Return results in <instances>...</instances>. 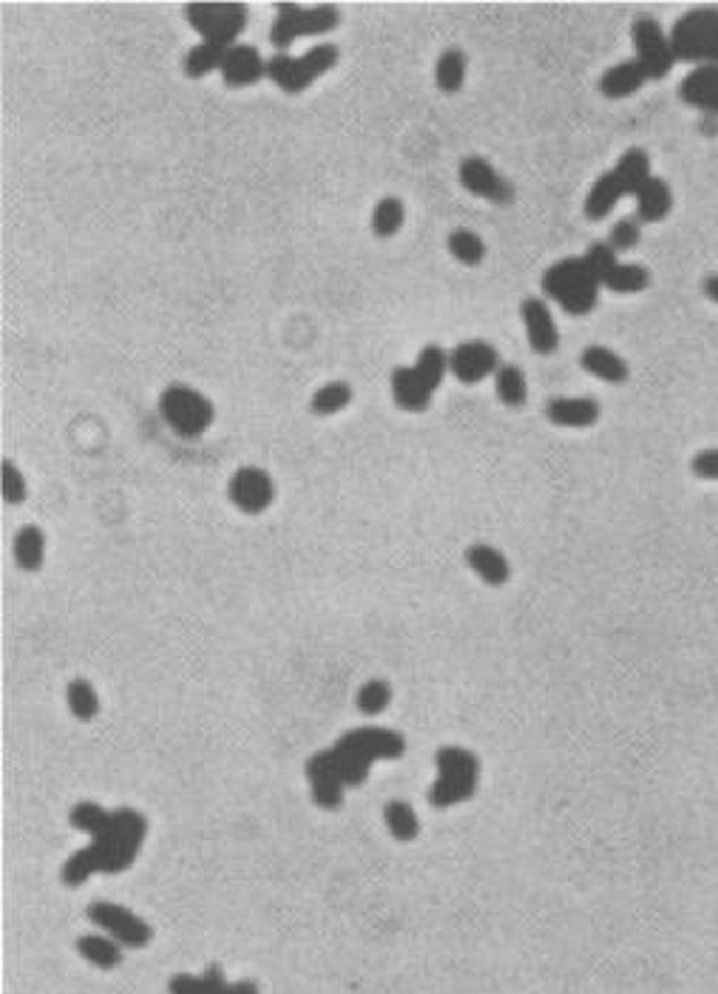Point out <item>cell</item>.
<instances>
[{
    "mask_svg": "<svg viewBox=\"0 0 718 994\" xmlns=\"http://www.w3.org/2000/svg\"><path fill=\"white\" fill-rule=\"evenodd\" d=\"M71 827L89 833L91 844L63 864L60 878L66 886H82L97 872L116 875L128 870L143 850L148 836V818L139 809H105L97 802H80L71 807Z\"/></svg>",
    "mask_w": 718,
    "mask_h": 994,
    "instance_id": "obj_1",
    "label": "cell"
},
{
    "mask_svg": "<svg viewBox=\"0 0 718 994\" xmlns=\"http://www.w3.org/2000/svg\"><path fill=\"white\" fill-rule=\"evenodd\" d=\"M404 736L390 730V727L367 725L344 734L336 748H329V759L336 764L341 782L347 788H358L370 775V768L375 761L397 759V756H404Z\"/></svg>",
    "mask_w": 718,
    "mask_h": 994,
    "instance_id": "obj_2",
    "label": "cell"
},
{
    "mask_svg": "<svg viewBox=\"0 0 718 994\" xmlns=\"http://www.w3.org/2000/svg\"><path fill=\"white\" fill-rule=\"evenodd\" d=\"M542 290L571 316H588L599 302L603 284L596 281L585 256H568L542 273Z\"/></svg>",
    "mask_w": 718,
    "mask_h": 994,
    "instance_id": "obj_3",
    "label": "cell"
},
{
    "mask_svg": "<svg viewBox=\"0 0 718 994\" xmlns=\"http://www.w3.org/2000/svg\"><path fill=\"white\" fill-rule=\"evenodd\" d=\"M650 177V157L648 152L642 148H628V152L619 157V163L610 168L608 174L596 179L594 186H591L588 197L582 202L585 208V216L588 220H605L610 211L616 208V202L628 193L637 197V191L642 188L644 179Z\"/></svg>",
    "mask_w": 718,
    "mask_h": 994,
    "instance_id": "obj_4",
    "label": "cell"
},
{
    "mask_svg": "<svg viewBox=\"0 0 718 994\" xmlns=\"http://www.w3.org/2000/svg\"><path fill=\"white\" fill-rule=\"evenodd\" d=\"M676 63L713 66L718 63V7L684 12L667 32Z\"/></svg>",
    "mask_w": 718,
    "mask_h": 994,
    "instance_id": "obj_5",
    "label": "cell"
},
{
    "mask_svg": "<svg viewBox=\"0 0 718 994\" xmlns=\"http://www.w3.org/2000/svg\"><path fill=\"white\" fill-rule=\"evenodd\" d=\"M341 23V9L333 3H315V7H302V3H279L276 7V21L270 26V43L279 48V55H288L299 37H318L327 35Z\"/></svg>",
    "mask_w": 718,
    "mask_h": 994,
    "instance_id": "obj_6",
    "label": "cell"
},
{
    "mask_svg": "<svg viewBox=\"0 0 718 994\" xmlns=\"http://www.w3.org/2000/svg\"><path fill=\"white\" fill-rule=\"evenodd\" d=\"M438 779L429 790V802L435 807H455V804L472 798L480 782V761L472 750L449 745L440 748L438 756Z\"/></svg>",
    "mask_w": 718,
    "mask_h": 994,
    "instance_id": "obj_7",
    "label": "cell"
},
{
    "mask_svg": "<svg viewBox=\"0 0 718 994\" xmlns=\"http://www.w3.org/2000/svg\"><path fill=\"white\" fill-rule=\"evenodd\" d=\"M159 412L162 421L171 426L179 438L193 440L211 429L216 418V406L207 395L188 384H168L159 395Z\"/></svg>",
    "mask_w": 718,
    "mask_h": 994,
    "instance_id": "obj_8",
    "label": "cell"
},
{
    "mask_svg": "<svg viewBox=\"0 0 718 994\" xmlns=\"http://www.w3.org/2000/svg\"><path fill=\"white\" fill-rule=\"evenodd\" d=\"M338 48L333 43H318L302 57L273 55L267 60V80H273L284 94H302L318 77L336 69Z\"/></svg>",
    "mask_w": 718,
    "mask_h": 994,
    "instance_id": "obj_9",
    "label": "cell"
},
{
    "mask_svg": "<svg viewBox=\"0 0 718 994\" xmlns=\"http://www.w3.org/2000/svg\"><path fill=\"white\" fill-rule=\"evenodd\" d=\"M186 21L202 41L233 46L247 29V7L239 0H197L186 7Z\"/></svg>",
    "mask_w": 718,
    "mask_h": 994,
    "instance_id": "obj_10",
    "label": "cell"
},
{
    "mask_svg": "<svg viewBox=\"0 0 718 994\" xmlns=\"http://www.w3.org/2000/svg\"><path fill=\"white\" fill-rule=\"evenodd\" d=\"M89 920L100 932L114 938L123 949H143L154 938L152 924H145L137 913H131L128 906L111 904V901H94L89 906Z\"/></svg>",
    "mask_w": 718,
    "mask_h": 994,
    "instance_id": "obj_11",
    "label": "cell"
},
{
    "mask_svg": "<svg viewBox=\"0 0 718 994\" xmlns=\"http://www.w3.org/2000/svg\"><path fill=\"white\" fill-rule=\"evenodd\" d=\"M630 41H633V48H637L633 60L642 66L648 80H662V77L671 75L676 57H673L671 37L659 26V21H653V18H637L633 26H630Z\"/></svg>",
    "mask_w": 718,
    "mask_h": 994,
    "instance_id": "obj_12",
    "label": "cell"
},
{
    "mask_svg": "<svg viewBox=\"0 0 718 994\" xmlns=\"http://www.w3.org/2000/svg\"><path fill=\"white\" fill-rule=\"evenodd\" d=\"M227 498L245 515H261L276 501V483L265 469L242 467L227 483Z\"/></svg>",
    "mask_w": 718,
    "mask_h": 994,
    "instance_id": "obj_13",
    "label": "cell"
},
{
    "mask_svg": "<svg viewBox=\"0 0 718 994\" xmlns=\"http://www.w3.org/2000/svg\"><path fill=\"white\" fill-rule=\"evenodd\" d=\"M458 177L460 186L469 193H474V197L489 199L494 205H508V202H514L512 182L483 157H465L463 163H460Z\"/></svg>",
    "mask_w": 718,
    "mask_h": 994,
    "instance_id": "obj_14",
    "label": "cell"
},
{
    "mask_svg": "<svg viewBox=\"0 0 718 994\" xmlns=\"http://www.w3.org/2000/svg\"><path fill=\"white\" fill-rule=\"evenodd\" d=\"M500 370V353L489 342H460L449 353V372L458 378L460 384H480L483 378L494 376Z\"/></svg>",
    "mask_w": 718,
    "mask_h": 994,
    "instance_id": "obj_15",
    "label": "cell"
},
{
    "mask_svg": "<svg viewBox=\"0 0 718 994\" xmlns=\"http://www.w3.org/2000/svg\"><path fill=\"white\" fill-rule=\"evenodd\" d=\"M520 316L523 324H526L531 350L537 356H551L560 347V330H557V322L551 316L548 304L542 299H537V295H528L520 304Z\"/></svg>",
    "mask_w": 718,
    "mask_h": 994,
    "instance_id": "obj_16",
    "label": "cell"
},
{
    "mask_svg": "<svg viewBox=\"0 0 718 994\" xmlns=\"http://www.w3.org/2000/svg\"><path fill=\"white\" fill-rule=\"evenodd\" d=\"M220 75L231 89H247V86H256L259 80H265L267 60L261 57V52L256 46L233 43V46L227 48L225 60H222Z\"/></svg>",
    "mask_w": 718,
    "mask_h": 994,
    "instance_id": "obj_17",
    "label": "cell"
},
{
    "mask_svg": "<svg viewBox=\"0 0 718 994\" xmlns=\"http://www.w3.org/2000/svg\"><path fill=\"white\" fill-rule=\"evenodd\" d=\"M168 992L171 994H259V983L256 981H239L227 983L225 974H222L220 963H211L205 969V974H173L171 983H168Z\"/></svg>",
    "mask_w": 718,
    "mask_h": 994,
    "instance_id": "obj_18",
    "label": "cell"
},
{
    "mask_svg": "<svg viewBox=\"0 0 718 994\" xmlns=\"http://www.w3.org/2000/svg\"><path fill=\"white\" fill-rule=\"evenodd\" d=\"M307 779L310 790H313V802L318 804V807L324 809L341 807L347 784L341 782L336 764L329 759V750H322V753H315L313 759L307 761Z\"/></svg>",
    "mask_w": 718,
    "mask_h": 994,
    "instance_id": "obj_19",
    "label": "cell"
},
{
    "mask_svg": "<svg viewBox=\"0 0 718 994\" xmlns=\"http://www.w3.org/2000/svg\"><path fill=\"white\" fill-rule=\"evenodd\" d=\"M438 387H431L415 367H395L392 370V398L395 404L406 412H424L429 410L431 398Z\"/></svg>",
    "mask_w": 718,
    "mask_h": 994,
    "instance_id": "obj_20",
    "label": "cell"
},
{
    "mask_svg": "<svg viewBox=\"0 0 718 994\" xmlns=\"http://www.w3.org/2000/svg\"><path fill=\"white\" fill-rule=\"evenodd\" d=\"M546 418L568 429H588L599 421V401L591 395L551 398L546 404Z\"/></svg>",
    "mask_w": 718,
    "mask_h": 994,
    "instance_id": "obj_21",
    "label": "cell"
},
{
    "mask_svg": "<svg viewBox=\"0 0 718 994\" xmlns=\"http://www.w3.org/2000/svg\"><path fill=\"white\" fill-rule=\"evenodd\" d=\"M678 97L693 109L718 114V63L687 71V77L678 82Z\"/></svg>",
    "mask_w": 718,
    "mask_h": 994,
    "instance_id": "obj_22",
    "label": "cell"
},
{
    "mask_svg": "<svg viewBox=\"0 0 718 994\" xmlns=\"http://www.w3.org/2000/svg\"><path fill=\"white\" fill-rule=\"evenodd\" d=\"M465 562H469V569L483 580L486 585L497 589V585H506L508 577H512V566H508L506 555L497 551L494 546L489 543H474L465 549Z\"/></svg>",
    "mask_w": 718,
    "mask_h": 994,
    "instance_id": "obj_23",
    "label": "cell"
},
{
    "mask_svg": "<svg viewBox=\"0 0 718 994\" xmlns=\"http://www.w3.org/2000/svg\"><path fill=\"white\" fill-rule=\"evenodd\" d=\"M580 367L585 372H591L594 378H599V381H605V384H625L630 376L628 361H625L619 353L603 347V344H591V347H585L580 356Z\"/></svg>",
    "mask_w": 718,
    "mask_h": 994,
    "instance_id": "obj_24",
    "label": "cell"
},
{
    "mask_svg": "<svg viewBox=\"0 0 718 994\" xmlns=\"http://www.w3.org/2000/svg\"><path fill=\"white\" fill-rule=\"evenodd\" d=\"M673 208L671 186L664 179L650 174L637 191V220L642 222H662Z\"/></svg>",
    "mask_w": 718,
    "mask_h": 994,
    "instance_id": "obj_25",
    "label": "cell"
},
{
    "mask_svg": "<svg viewBox=\"0 0 718 994\" xmlns=\"http://www.w3.org/2000/svg\"><path fill=\"white\" fill-rule=\"evenodd\" d=\"M644 82H648V75L642 71V66L637 60H625L605 71L603 80H599V91L610 100H622V97L637 94Z\"/></svg>",
    "mask_w": 718,
    "mask_h": 994,
    "instance_id": "obj_26",
    "label": "cell"
},
{
    "mask_svg": "<svg viewBox=\"0 0 718 994\" xmlns=\"http://www.w3.org/2000/svg\"><path fill=\"white\" fill-rule=\"evenodd\" d=\"M77 952L97 969H116L123 963V947L109 935H82L77 938Z\"/></svg>",
    "mask_w": 718,
    "mask_h": 994,
    "instance_id": "obj_27",
    "label": "cell"
},
{
    "mask_svg": "<svg viewBox=\"0 0 718 994\" xmlns=\"http://www.w3.org/2000/svg\"><path fill=\"white\" fill-rule=\"evenodd\" d=\"M14 562L21 566L23 571H37L43 566V555H46V537L37 526H23L12 543Z\"/></svg>",
    "mask_w": 718,
    "mask_h": 994,
    "instance_id": "obj_28",
    "label": "cell"
},
{
    "mask_svg": "<svg viewBox=\"0 0 718 994\" xmlns=\"http://www.w3.org/2000/svg\"><path fill=\"white\" fill-rule=\"evenodd\" d=\"M494 390H497V398L503 404L520 410L528 398L526 372L517 364H500V370L494 372Z\"/></svg>",
    "mask_w": 718,
    "mask_h": 994,
    "instance_id": "obj_29",
    "label": "cell"
},
{
    "mask_svg": "<svg viewBox=\"0 0 718 994\" xmlns=\"http://www.w3.org/2000/svg\"><path fill=\"white\" fill-rule=\"evenodd\" d=\"M227 48L231 46H225V43L211 41L197 43V46L186 55V63H182V66H186V75L191 77V80H199V77H207L211 71L222 69V60H225Z\"/></svg>",
    "mask_w": 718,
    "mask_h": 994,
    "instance_id": "obj_30",
    "label": "cell"
},
{
    "mask_svg": "<svg viewBox=\"0 0 718 994\" xmlns=\"http://www.w3.org/2000/svg\"><path fill=\"white\" fill-rule=\"evenodd\" d=\"M465 69H469V60L460 48H446L444 55L435 63V82L444 94H455V91L463 89L465 82Z\"/></svg>",
    "mask_w": 718,
    "mask_h": 994,
    "instance_id": "obj_31",
    "label": "cell"
},
{
    "mask_svg": "<svg viewBox=\"0 0 718 994\" xmlns=\"http://www.w3.org/2000/svg\"><path fill=\"white\" fill-rule=\"evenodd\" d=\"M383 822H386V830L392 833V838L401 844L406 841H415L417 833H420V822H417V813L412 809V804L401 802H390L383 807Z\"/></svg>",
    "mask_w": 718,
    "mask_h": 994,
    "instance_id": "obj_32",
    "label": "cell"
},
{
    "mask_svg": "<svg viewBox=\"0 0 718 994\" xmlns=\"http://www.w3.org/2000/svg\"><path fill=\"white\" fill-rule=\"evenodd\" d=\"M352 404V387L347 381H329L318 387L315 395L310 398V412L313 415H338Z\"/></svg>",
    "mask_w": 718,
    "mask_h": 994,
    "instance_id": "obj_33",
    "label": "cell"
},
{
    "mask_svg": "<svg viewBox=\"0 0 718 994\" xmlns=\"http://www.w3.org/2000/svg\"><path fill=\"white\" fill-rule=\"evenodd\" d=\"M406 220V211H404V202L397 197H383L378 199V205L372 208V234L378 239H390L401 231Z\"/></svg>",
    "mask_w": 718,
    "mask_h": 994,
    "instance_id": "obj_34",
    "label": "cell"
},
{
    "mask_svg": "<svg viewBox=\"0 0 718 994\" xmlns=\"http://www.w3.org/2000/svg\"><path fill=\"white\" fill-rule=\"evenodd\" d=\"M648 284L650 273L642 265H622V261H616L603 279V288L614 290V293H642Z\"/></svg>",
    "mask_w": 718,
    "mask_h": 994,
    "instance_id": "obj_35",
    "label": "cell"
},
{
    "mask_svg": "<svg viewBox=\"0 0 718 994\" xmlns=\"http://www.w3.org/2000/svg\"><path fill=\"white\" fill-rule=\"evenodd\" d=\"M446 247H449V254H452L460 265H469V268H474V265H480V261L486 259V242L480 239L474 231H469V227L452 231L449 239H446Z\"/></svg>",
    "mask_w": 718,
    "mask_h": 994,
    "instance_id": "obj_36",
    "label": "cell"
},
{
    "mask_svg": "<svg viewBox=\"0 0 718 994\" xmlns=\"http://www.w3.org/2000/svg\"><path fill=\"white\" fill-rule=\"evenodd\" d=\"M66 702H69V711L80 722H91L100 714V696H97L94 685L86 682V679H75V682L66 688Z\"/></svg>",
    "mask_w": 718,
    "mask_h": 994,
    "instance_id": "obj_37",
    "label": "cell"
},
{
    "mask_svg": "<svg viewBox=\"0 0 718 994\" xmlns=\"http://www.w3.org/2000/svg\"><path fill=\"white\" fill-rule=\"evenodd\" d=\"M392 702V688L383 682V679H370L367 685H361L356 696V705L363 716H378L383 714Z\"/></svg>",
    "mask_w": 718,
    "mask_h": 994,
    "instance_id": "obj_38",
    "label": "cell"
},
{
    "mask_svg": "<svg viewBox=\"0 0 718 994\" xmlns=\"http://www.w3.org/2000/svg\"><path fill=\"white\" fill-rule=\"evenodd\" d=\"M415 370L429 381L431 387H440L444 384L446 372H449V353H444L438 344H429L420 350L415 361Z\"/></svg>",
    "mask_w": 718,
    "mask_h": 994,
    "instance_id": "obj_39",
    "label": "cell"
},
{
    "mask_svg": "<svg viewBox=\"0 0 718 994\" xmlns=\"http://www.w3.org/2000/svg\"><path fill=\"white\" fill-rule=\"evenodd\" d=\"M0 487H3V501L9 506H21L23 501L29 498V487H26V478L18 467H14L12 460H3V467H0Z\"/></svg>",
    "mask_w": 718,
    "mask_h": 994,
    "instance_id": "obj_40",
    "label": "cell"
},
{
    "mask_svg": "<svg viewBox=\"0 0 718 994\" xmlns=\"http://www.w3.org/2000/svg\"><path fill=\"white\" fill-rule=\"evenodd\" d=\"M585 261H588V268L594 270L596 281L603 284L605 273H608V270L614 268V265L619 259H616V250L608 245V242H594V245H591L588 250H585Z\"/></svg>",
    "mask_w": 718,
    "mask_h": 994,
    "instance_id": "obj_41",
    "label": "cell"
},
{
    "mask_svg": "<svg viewBox=\"0 0 718 994\" xmlns=\"http://www.w3.org/2000/svg\"><path fill=\"white\" fill-rule=\"evenodd\" d=\"M642 239V231H639V222L637 220H619L614 227H610V239L608 245L614 250H633Z\"/></svg>",
    "mask_w": 718,
    "mask_h": 994,
    "instance_id": "obj_42",
    "label": "cell"
},
{
    "mask_svg": "<svg viewBox=\"0 0 718 994\" xmlns=\"http://www.w3.org/2000/svg\"><path fill=\"white\" fill-rule=\"evenodd\" d=\"M691 469L702 480H718V449H705L691 460Z\"/></svg>",
    "mask_w": 718,
    "mask_h": 994,
    "instance_id": "obj_43",
    "label": "cell"
},
{
    "mask_svg": "<svg viewBox=\"0 0 718 994\" xmlns=\"http://www.w3.org/2000/svg\"><path fill=\"white\" fill-rule=\"evenodd\" d=\"M702 293H705L713 304H718V273L707 276L705 284H702Z\"/></svg>",
    "mask_w": 718,
    "mask_h": 994,
    "instance_id": "obj_44",
    "label": "cell"
}]
</instances>
